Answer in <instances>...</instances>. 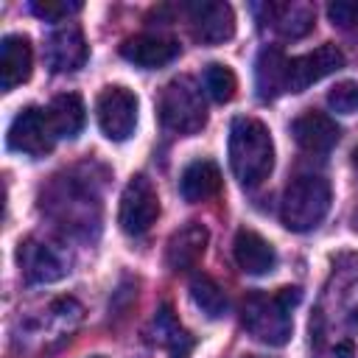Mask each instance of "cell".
<instances>
[{"label":"cell","mask_w":358,"mask_h":358,"mask_svg":"<svg viewBox=\"0 0 358 358\" xmlns=\"http://www.w3.org/2000/svg\"><path fill=\"white\" fill-rule=\"evenodd\" d=\"M229 168L235 179L252 190L263 185L274 168V140L257 117H235L229 126Z\"/></svg>","instance_id":"1"},{"label":"cell","mask_w":358,"mask_h":358,"mask_svg":"<svg viewBox=\"0 0 358 358\" xmlns=\"http://www.w3.org/2000/svg\"><path fill=\"white\" fill-rule=\"evenodd\" d=\"M302 291L299 288H280L274 294L255 291L241 305V322L252 338L268 347H282L291 338L294 319L291 310L299 305Z\"/></svg>","instance_id":"2"},{"label":"cell","mask_w":358,"mask_h":358,"mask_svg":"<svg viewBox=\"0 0 358 358\" xmlns=\"http://www.w3.org/2000/svg\"><path fill=\"white\" fill-rule=\"evenodd\" d=\"M330 201H333V190L324 176L299 173L282 190L280 221L291 232H310L324 221Z\"/></svg>","instance_id":"3"},{"label":"cell","mask_w":358,"mask_h":358,"mask_svg":"<svg viewBox=\"0 0 358 358\" xmlns=\"http://www.w3.org/2000/svg\"><path fill=\"white\" fill-rule=\"evenodd\" d=\"M157 112H159V123L173 131V134H196L204 129L207 123V103H204V95L199 90V84L187 76H179V78H171L162 92H159V103H157Z\"/></svg>","instance_id":"4"},{"label":"cell","mask_w":358,"mask_h":358,"mask_svg":"<svg viewBox=\"0 0 358 358\" xmlns=\"http://www.w3.org/2000/svg\"><path fill=\"white\" fill-rule=\"evenodd\" d=\"M157 218H159V196L154 182L145 173L131 176L120 196V213H117L120 229L137 238V235H145L157 224Z\"/></svg>","instance_id":"5"},{"label":"cell","mask_w":358,"mask_h":358,"mask_svg":"<svg viewBox=\"0 0 358 358\" xmlns=\"http://www.w3.org/2000/svg\"><path fill=\"white\" fill-rule=\"evenodd\" d=\"M137 109H140V101L131 90H126L120 84L106 87L95 101V117H98L103 137H109L115 143L129 140L137 129Z\"/></svg>","instance_id":"6"},{"label":"cell","mask_w":358,"mask_h":358,"mask_svg":"<svg viewBox=\"0 0 358 358\" xmlns=\"http://www.w3.org/2000/svg\"><path fill=\"white\" fill-rule=\"evenodd\" d=\"M56 131L50 123L48 109L42 106H25L14 115L8 126V148L28 154V157H45L56 145Z\"/></svg>","instance_id":"7"},{"label":"cell","mask_w":358,"mask_h":358,"mask_svg":"<svg viewBox=\"0 0 358 358\" xmlns=\"http://www.w3.org/2000/svg\"><path fill=\"white\" fill-rule=\"evenodd\" d=\"M190 34L199 45H224L235 34V11L221 0H196L185 6Z\"/></svg>","instance_id":"8"},{"label":"cell","mask_w":358,"mask_h":358,"mask_svg":"<svg viewBox=\"0 0 358 358\" xmlns=\"http://www.w3.org/2000/svg\"><path fill=\"white\" fill-rule=\"evenodd\" d=\"M344 67V53L324 42L302 56H294L288 59V84H285V92H305L308 87H313L316 81L333 76L336 70Z\"/></svg>","instance_id":"9"},{"label":"cell","mask_w":358,"mask_h":358,"mask_svg":"<svg viewBox=\"0 0 358 358\" xmlns=\"http://www.w3.org/2000/svg\"><path fill=\"white\" fill-rule=\"evenodd\" d=\"M90 59V48L84 31L76 22H62L45 36V62L53 73H73L84 67Z\"/></svg>","instance_id":"10"},{"label":"cell","mask_w":358,"mask_h":358,"mask_svg":"<svg viewBox=\"0 0 358 358\" xmlns=\"http://www.w3.org/2000/svg\"><path fill=\"white\" fill-rule=\"evenodd\" d=\"M17 260H20L22 277L28 282H56L70 271V263L50 243L39 241V238L22 241L20 252H17Z\"/></svg>","instance_id":"11"},{"label":"cell","mask_w":358,"mask_h":358,"mask_svg":"<svg viewBox=\"0 0 358 358\" xmlns=\"http://www.w3.org/2000/svg\"><path fill=\"white\" fill-rule=\"evenodd\" d=\"M179 53H182L179 42L173 36H162V34H137L120 45V56L143 70L165 67L173 59H179Z\"/></svg>","instance_id":"12"},{"label":"cell","mask_w":358,"mask_h":358,"mask_svg":"<svg viewBox=\"0 0 358 358\" xmlns=\"http://www.w3.org/2000/svg\"><path fill=\"white\" fill-rule=\"evenodd\" d=\"M291 134H294V140H296V145L302 151H308V154H327L338 143L341 129H338V123L330 115L308 109V112H302L291 123Z\"/></svg>","instance_id":"13"},{"label":"cell","mask_w":358,"mask_h":358,"mask_svg":"<svg viewBox=\"0 0 358 358\" xmlns=\"http://www.w3.org/2000/svg\"><path fill=\"white\" fill-rule=\"evenodd\" d=\"M207 241H210V232H207L204 224L187 221L185 227H179L168 238V243H165V263H168V268L171 271H187V268H193L201 260V255L207 249Z\"/></svg>","instance_id":"14"},{"label":"cell","mask_w":358,"mask_h":358,"mask_svg":"<svg viewBox=\"0 0 358 358\" xmlns=\"http://www.w3.org/2000/svg\"><path fill=\"white\" fill-rule=\"evenodd\" d=\"M34 70V48L25 34H8L0 45V87L8 92L31 78Z\"/></svg>","instance_id":"15"},{"label":"cell","mask_w":358,"mask_h":358,"mask_svg":"<svg viewBox=\"0 0 358 358\" xmlns=\"http://www.w3.org/2000/svg\"><path fill=\"white\" fill-rule=\"evenodd\" d=\"M232 255H235L238 268L243 274H252V277H263V274L274 271V266H277L274 246L263 235H257L255 229H238L235 243H232Z\"/></svg>","instance_id":"16"},{"label":"cell","mask_w":358,"mask_h":358,"mask_svg":"<svg viewBox=\"0 0 358 358\" xmlns=\"http://www.w3.org/2000/svg\"><path fill=\"white\" fill-rule=\"evenodd\" d=\"M288 84V56L280 48H263L255 62V90L260 101H274Z\"/></svg>","instance_id":"17"},{"label":"cell","mask_w":358,"mask_h":358,"mask_svg":"<svg viewBox=\"0 0 358 358\" xmlns=\"http://www.w3.org/2000/svg\"><path fill=\"white\" fill-rule=\"evenodd\" d=\"M260 8L266 11V22L285 39L305 36L316 22V11L308 3H268Z\"/></svg>","instance_id":"18"},{"label":"cell","mask_w":358,"mask_h":358,"mask_svg":"<svg viewBox=\"0 0 358 358\" xmlns=\"http://www.w3.org/2000/svg\"><path fill=\"white\" fill-rule=\"evenodd\" d=\"M218 190H221V171H218V165L213 159H193L182 171L179 193H182L185 201L199 204V201L213 199Z\"/></svg>","instance_id":"19"},{"label":"cell","mask_w":358,"mask_h":358,"mask_svg":"<svg viewBox=\"0 0 358 358\" xmlns=\"http://www.w3.org/2000/svg\"><path fill=\"white\" fill-rule=\"evenodd\" d=\"M48 115H50L56 137H67V140H73L84 129V117H87L84 115V101L76 92L56 95L50 101V106H48Z\"/></svg>","instance_id":"20"},{"label":"cell","mask_w":358,"mask_h":358,"mask_svg":"<svg viewBox=\"0 0 358 358\" xmlns=\"http://www.w3.org/2000/svg\"><path fill=\"white\" fill-rule=\"evenodd\" d=\"M151 338L159 347H168L173 358H185L187 350L193 347V338L187 336V330L176 322V316L171 313V308H162L151 324Z\"/></svg>","instance_id":"21"},{"label":"cell","mask_w":358,"mask_h":358,"mask_svg":"<svg viewBox=\"0 0 358 358\" xmlns=\"http://www.w3.org/2000/svg\"><path fill=\"white\" fill-rule=\"evenodd\" d=\"M190 296H193L196 308L207 319H221L227 313V308H229L224 288L210 274H193V280H190Z\"/></svg>","instance_id":"22"},{"label":"cell","mask_w":358,"mask_h":358,"mask_svg":"<svg viewBox=\"0 0 358 358\" xmlns=\"http://www.w3.org/2000/svg\"><path fill=\"white\" fill-rule=\"evenodd\" d=\"M204 90L210 92V98L215 103H227L235 98V90H238V78L235 73L221 64V62H213L204 67Z\"/></svg>","instance_id":"23"},{"label":"cell","mask_w":358,"mask_h":358,"mask_svg":"<svg viewBox=\"0 0 358 358\" xmlns=\"http://www.w3.org/2000/svg\"><path fill=\"white\" fill-rule=\"evenodd\" d=\"M31 11L39 20H45V22H59L62 25L67 17H73V14L81 11V3L78 0H34L31 3Z\"/></svg>","instance_id":"24"},{"label":"cell","mask_w":358,"mask_h":358,"mask_svg":"<svg viewBox=\"0 0 358 358\" xmlns=\"http://www.w3.org/2000/svg\"><path fill=\"white\" fill-rule=\"evenodd\" d=\"M327 106L338 115H352L358 109V81H338L327 92Z\"/></svg>","instance_id":"25"},{"label":"cell","mask_w":358,"mask_h":358,"mask_svg":"<svg viewBox=\"0 0 358 358\" xmlns=\"http://www.w3.org/2000/svg\"><path fill=\"white\" fill-rule=\"evenodd\" d=\"M327 17L338 28H358V0H333L327 6Z\"/></svg>","instance_id":"26"},{"label":"cell","mask_w":358,"mask_h":358,"mask_svg":"<svg viewBox=\"0 0 358 358\" xmlns=\"http://www.w3.org/2000/svg\"><path fill=\"white\" fill-rule=\"evenodd\" d=\"M352 165L358 168V145H355V151H352Z\"/></svg>","instance_id":"27"},{"label":"cell","mask_w":358,"mask_h":358,"mask_svg":"<svg viewBox=\"0 0 358 358\" xmlns=\"http://www.w3.org/2000/svg\"><path fill=\"white\" fill-rule=\"evenodd\" d=\"M92 358H103V355H92Z\"/></svg>","instance_id":"28"}]
</instances>
